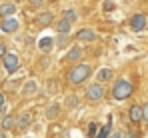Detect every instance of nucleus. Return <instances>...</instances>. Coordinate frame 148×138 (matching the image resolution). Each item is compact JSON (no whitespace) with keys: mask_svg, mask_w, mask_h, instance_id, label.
Instances as JSON below:
<instances>
[{"mask_svg":"<svg viewBox=\"0 0 148 138\" xmlns=\"http://www.w3.org/2000/svg\"><path fill=\"white\" fill-rule=\"evenodd\" d=\"M82 58V48L78 44H74L68 52H66V58H64V62H78Z\"/></svg>","mask_w":148,"mask_h":138,"instance_id":"8","label":"nucleus"},{"mask_svg":"<svg viewBox=\"0 0 148 138\" xmlns=\"http://www.w3.org/2000/svg\"><path fill=\"white\" fill-rule=\"evenodd\" d=\"M108 138H124V134H122V132H112Z\"/></svg>","mask_w":148,"mask_h":138,"instance_id":"28","label":"nucleus"},{"mask_svg":"<svg viewBox=\"0 0 148 138\" xmlns=\"http://www.w3.org/2000/svg\"><path fill=\"white\" fill-rule=\"evenodd\" d=\"M88 136H96V124H94V122L88 126Z\"/></svg>","mask_w":148,"mask_h":138,"instance_id":"24","label":"nucleus"},{"mask_svg":"<svg viewBox=\"0 0 148 138\" xmlns=\"http://www.w3.org/2000/svg\"><path fill=\"white\" fill-rule=\"evenodd\" d=\"M104 10H106V12L112 10V2H106V4H104Z\"/></svg>","mask_w":148,"mask_h":138,"instance_id":"30","label":"nucleus"},{"mask_svg":"<svg viewBox=\"0 0 148 138\" xmlns=\"http://www.w3.org/2000/svg\"><path fill=\"white\" fill-rule=\"evenodd\" d=\"M0 126H2V130H10L12 126H16V118H14L12 114L4 116V118H2V122H0Z\"/></svg>","mask_w":148,"mask_h":138,"instance_id":"17","label":"nucleus"},{"mask_svg":"<svg viewBox=\"0 0 148 138\" xmlns=\"http://www.w3.org/2000/svg\"><path fill=\"white\" fill-rule=\"evenodd\" d=\"M18 26H20V22H18L14 16H8V18H2V22H0V30L6 32V34H12V32L18 30Z\"/></svg>","mask_w":148,"mask_h":138,"instance_id":"6","label":"nucleus"},{"mask_svg":"<svg viewBox=\"0 0 148 138\" xmlns=\"http://www.w3.org/2000/svg\"><path fill=\"white\" fill-rule=\"evenodd\" d=\"M4 56H6V46L0 42V60H4Z\"/></svg>","mask_w":148,"mask_h":138,"instance_id":"26","label":"nucleus"},{"mask_svg":"<svg viewBox=\"0 0 148 138\" xmlns=\"http://www.w3.org/2000/svg\"><path fill=\"white\" fill-rule=\"evenodd\" d=\"M54 28H56V32H58V34H68V32H70V28H72V22H70L68 18H64V16H62L58 22L54 24Z\"/></svg>","mask_w":148,"mask_h":138,"instance_id":"9","label":"nucleus"},{"mask_svg":"<svg viewBox=\"0 0 148 138\" xmlns=\"http://www.w3.org/2000/svg\"><path fill=\"white\" fill-rule=\"evenodd\" d=\"M110 134H112V116H108V122H106V124L98 130L96 138H108Z\"/></svg>","mask_w":148,"mask_h":138,"instance_id":"12","label":"nucleus"},{"mask_svg":"<svg viewBox=\"0 0 148 138\" xmlns=\"http://www.w3.org/2000/svg\"><path fill=\"white\" fill-rule=\"evenodd\" d=\"M76 16H78V14H76V10H72V8H70V10H64V18H68L70 22L76 20Z\"/></svg>","mask_w":148,"mask_h":138,"instance_id":"21","label":"nucleus"},{"mask_svg":"<svg viewBox=\"0 0 148 138\" xmlns=\"http://www.w3.org/2000/svg\"><path fill=\"white\" fill-rule=\"evenodd\" d=\"M132 90H134L132 82L126 80V78H120V80H116L114 86H112V98H114V100H126V98H130Z\"/></svg>","mask_w":148,"mask_h":138,"instance_id":"2","label":"nucleus"},{"mask_svg":"<svg viewBox=\"0 0 148 138\" xmlns=\"http://www.w3.org/2000/svg\"><path fill=\"white\" fill-rule=\"evenodd\" d=\"M96 78H98V82H106V80H110V78H112V70H110V68H100L98 74H96Z\"/></svg>","mask_w":148,"mask_h":138,"instance_id":"18","label":"nucleus"},{"mask_svg":"<svg viewBox=\"0 0 148 138\" xmlns=\"http://www.w3.org/2000/svg\"><path fill=\"white\" fill-rule=\"evenodd\" d=\"M130 122H140L142 120V106H138V104H134V106H130Z\"/></svg>","mask_w":148,"mask_h":138,"instance_id":"11","label":"nucleus"},{"mask_svg":"<svg viewBox=\"0 0 148 138\" xmlns=\"http://www.w3.org/2000/svg\"><path fill=\"white\" fill-rule=\"evenodd\" d=\"M36 22H38V26L44 28V26H48L50 22H54V14H52V12H42V14L36 18Z\"/></svg>","mask_w":148,"mask_h":138,"instance_id":"15","label":"nucleus"},{"mask_svg":"<svg viewBox=\"0 0 148 138\" xmlns=\"http://www.w3.org/2000/svg\"><path fill=\"white\" fill-rule=\"evenodd\" d=\"M52 46H54V38H50V36H44V38L38 40V48H40L42 52H50Z\"/></svg>","mask_w":148,"mask_h":138,"instance_id":"14","label":"nucleus"},{"mask_svg":"<svg viewBox=\"0 0 148 138\" xmlns=\"http://www.w3.org/2000/svg\"><path fill=\"white\" fill-rule=\"evenodd\" d=\"M4 102H6V96H4V94H2V92H0V110H2V108H4Z\"/></svg>","mask_w":148,"mask_h":138,"instance_id":"27","label":"nucleus"},{"mask_svg":"<svg viewBox=\"0 0 148 138\" xmlns=\"http://www.w3.org/2000/svg\"><path fill=\"white\" fill-rule=\"evenodd\" d=\"M28 2H30V4H32V6H40V4H42V2H44V0H28Z\"/></svg>","mask_w":148,"mask_h":138,"instance_id":"29","label":"nucleus"},{"mask_svg":"<svg viewBox=\"0 0 148 138\" xmlns=\"http://www.w3.org/2000/svg\"><path fill=\"white\" fill-rule=\"evenodd\" d=\"M56 44L58 48H64V46L70 44V38H68V34H58V40H56Z\"/></svg>","mask_w":148,"mask_h":138,"instance_id":"20","label":"nucleus"},{"mask_svg":"<svg viewBox=\"0 0 148 138\" xmlns=\"http://www.w3.org/2000/svg\"><path fill=\"white\" fill-rule=\"evenodd\" d=\"M146 24H148V18L142 12H136V14L130 16V30H134V32H142L146 28Z\"/></svg>","mask_w":148,"mask_h":138,"instance_id":"4","label":"nucleus"},{"mask_svg":"<svg viewBox=\"0 0 148 138\" xmlns=\"http://www.w3.org/2000/svg\"><path fill=\"white\" fill-rule=\"evenodd\" d=\"M14 12H16V4H12V2H4V4H0V18L14 16Z\"/></svg>","mask_w":148,"mask_h":138,"instance_id":"10","label":"nucleus"},{"mask_svg":"<svg viewBox=\"0 0 148 138\" xmlns=\"http://www.w3.org/2000/svg\"><path fill=\"white\" fill-rule=\"evenodd\" d=\"M38 92V82L36 80H28L24 84V88H22V94L24 96H32V94H36Z\"/></svg>","mask_w":148,"mask_h":138,"instance_id":"13","label":"nucleus"},{"mask_svg":"<svg viewBox=\"0 0 148 138\" xmlns=\"http://www.w3.org/2000/svg\"><path fill=\"white\" fill-rule=\"evenodd\" d=\"M90 74H92L90 64H76L74 68L68 70V82H70L72 86H78V84H82L84 80H88Z\"/></svg>","mask_w":148,"mask_h":138,"instance_id":"1","label":"nucleus"},{"mask_svg":"<svg viewBox=\"0 0 148 138\" xmlns=\"http://www.w3.org/2000/svg\"><path fill=\"white\" fill-rule=\"evenodd\" d=\"M4 68L8 74H12V72H16L18 66H20V58H18V54L16 52H6V56H4Z\"/></svg>","mask_w":148,"mask_h":138,"instance_id":"5","label":"nucleus"},{"mask_svg":"<svg viewBox=\"0 0 148 138\" xmlns=\"http://www.w3.org/2000/svg\"><path fill=\"white\" fill-rule=\"evenodd\" d=\"M126 138H140V132H138V130H128Z\"/></svg>","mask_w":148,"mask_h":138,"instance_id":"25","label":"nucleus"},{"mask_svg":"<svg viewBox=\"0 0 148 138\" xmlns=\"http://www.w3.org/2000/svg\"><path fill=\"white\" fill-rule=\"evenodd\" d=\"M142 120L146 122V126H148V104H144V106H142Z\"/></svg>","mask_w":148,"mask_h":138,"instance_id":"23","label":"nucleus"},{"mask_svg":"<svg viewBox=\"0 0 148 138\" xmlns=\"http://www.w3.org/2000/svg\"><path fill=\"white\" fill-rule=\"evenodd\" d=\"M66 102H68V106H70V108H76V106H78V96H66Z\"/></svg>","mask_w":148,"mask_h":138,"instance_id":"22","label":"nucleus"},{"mask_svg":"<svg viewBox=\"0 0 148 138\" xmlns=\"http://www.w3.org/2000/svg\"><path fill=\"white\" fill-rule=\"evenodd\" d=\"M0 138H6V134H4V130H2V132H0Z\"/></svg>","mask_w":148,"mask_h":138,"instance_id":"31","label":"nucleus"},{"mask_svg":"<svg viewBox=\"0 0 148 138\" xmlns=\"http://www.w3.org/2000/svg\"><path fill=\"white\" fill-rule=\"evenodd\" d=\"M102 96H104V86H102V82H98V80L86 88V98L90 102H98V100H102Z\"/></svg>","mask_w":148,"mask_h":138,"instance_id":"3","label":"nucleus"},{"mask_svg":"<svg viewBox=\"0 0 148 138\" xmlns=\"http://www.w3.org/2000/svg\"><path fill=\"white\" fill-rule=\"evenodd\" d=\"M96 38H98V34L92 28H82V30L76 32V40L78 42H94Z\"/></svg>","mask_w":148,"mask_h":138,"instance_id":"7","label":"nucleus"},{"mask_svg":"<svg viewBox=\"0 0 148 138\" xmlns=\"http://www.w3.org/2000/svg\"><path fill=\"white\" fill-rule=\"evenodd\" d=\"M30 114L28 112H24V114H20L18 118H16V128L18 130H24V128H28V124H30Z\"/></svg>","mask_w":148,"mask_h":138,"instance_id":"16","label":"nucleus"},{"mask_svg":"<svg viewBox=\"0 0 148 138\" xmlns=\"http://www.w3.org/2000/svg\"><path fill=\"white\" fill-rule=\"evenodd\" d=\"M58 112H60V106H58L56 102H52L48 108H46V118H56Z\"/></svg>","mask_w":148,"mask_h":138,"instance_id":"19","label":"nucleus"}]
</instances>
